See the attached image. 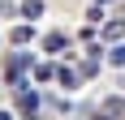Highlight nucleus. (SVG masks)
Wrapping results in <instances>:
<instances>
[{
    "label": "nucleus",
    "instance_id": "obj_1",
    "mask_svg": "<svg viewBox=\"0 0 125 120\" xmlns=\"http://www.w3.org/2000/svg\"><path fill=\"white\" fill-rule=\"evenodd\" d=\"M43 13H48V4H43V0H22V17H26V22H39Z\"/></svg>",
    "mask_w": 125,
    "mask_h": 120
},
{
    "label": "nucleus",
    "instance_id": "obj_2",
    "mask_svg": "<svg viewBox=\"0 0 125 120\" xmlns=\"http://www.w3.org/2000/svg\"><path fill=\"white\" fill-rule=\"evenodd\" d=\"M52 77H56V64H52V60L35 64V82H52Z\"/></svg>",
    "mask_w": 125,
    "mask_h": 120
},
{
    "label": "nucleus",
    "instance_id": "obj_3",
    "mask_svg": "<svg viewBox=\"0 0 125 120\" xmlns=\"http://www.w3.org/2000/svg\"><path fill=\"white\" fill-rule=\"evenodd\" d=\"M65 43H69L65 34H48V39H43V51H52V56H56V51H65Z\"/></svg>",
    "mask_w": 125,
    "mask_h": 120
},
{
    "label": "nucleus",
    "instance_id": "obj_4",
    "mask_svg": "<svg viewBox=\"0 0 125 120\" xmlns=\"http://www.w3.org/2000/svg\"><path fill=\"white\" fill-rule=\"evenodd\" d=\"M56 77H61L65 90H78V73H73V69H56Z\"/></svg>",
    "mask_w": 125,
    "mask_h": 120
},
{
    "label": "nucleus",
    "instance_id": "obj_5",
    "mask_svg": "<svg viewBox=\"0 0 125 120\" xmlns=\"http://www.w3.org/2000/svg\"><path fill=\"white\" fill-rule=\"evenodd\" d=\"M30 39H35V30H30V26H13V43H17V47H22V43H30Z\"/></svg>",
    "mask_w": 125,
    "mask_h": 120
},
{
    "label": "nucleus",
    "instance_id": "obj_6",
    "mask_svg": "<svg viewBox=\"0 0 125 120\" xmlns=\"http://www.w3.org/2000/svg\"><path fill=\"white\" fill-rule=\"evenodd\" d=\"M108 64H116V69H125V43H116V47L108 51Z\"/></svg>",
    "mask_w": 125,
    "mask_h": 120
},
{
    "label": "nucleus",
    "instance_id": "obj_7",
    "mask_svg": "<svg viewBox=\"0 0 125 120\" xmlns=\"http://www.w3.org/2000/svg\"><path fill=\"white\" fill-rule=\"evenodd\" d=\"M39 107V94L35 90H22V111H35Z\"/></svg>",
    "mask_w": 125,
    "mask_h": 120
},
{
    "label": "nucleus",
    "instance_id": "obj_8",
    "mask_svg": "<svg viewBox=\"0 0 125 120\" xmlns=\"http://www.w3.org/2000/svg\"><path fill=\"white\" fill-rule=\"evenodd\" d=\"M125 34V22H116V26H104V39H121Z\"/></svg>",
    "mask_w": 125,
    "mask_h": 120
},
{
    "label": "nucleus",
    "instance_id": "obj_9",
    "mask_svg": "<svg viewBox=\"0 0 125 120\" xmlns=\"http://www.w3.org/2000/svg\"><path fill=\"white\" fill-rule=\"evenodd\" d=\"M0 120H13V111H0Z\"/></svg>",
    "mask_w": 125,
    "mask_h": 120
},
{
    "label": "nucleus",
    "instance_id": "obj_10",
    "mask_svg": "<svg viewBox=\"0 0 125 120\" xmlns=\"http://www.w3.org/2000/svg\"><path fill=\"white\" fill-rule=\"evenodd\" d=\"M91 120H108V116H91Z\"/></svg>",
    "mask_w": 125,
    "mask_h": 120
},
{
    "label": "nucleus",
    "instance_id": "obj_11",
    "mask_svg": "<svg viewBox=\"0 0 125 120\" xmlns=\"http://www.w3.org/2000/svg\"><path fill=\"white\" fill-rule=\"evenodd\" d=\"M99 4H108V0H99Z\"/></svg>",
    "mask_w": 125,
    "mask_h": 120
}]
</instances>
